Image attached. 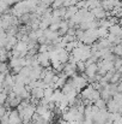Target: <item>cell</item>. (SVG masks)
I'll return each mask as SVG.
<instances>
[{
	"label": "cell",
	"mask_w": 122,
	"mask_h": 124,
	"mask_svg": "<svg viewBox=\"0 0 122 124\" xmlns=\"http://www.w3.org/2000/svg\"><path fill=\"white\" fill-rule=\"evenodd\" d=\"M93 105L98 108V110H107V101L103 99H98L97 101L93 102Z\"/></svg>",
	"instance_id": "obj_3"
},
{
	"label": "cell",
	"mask_w": 122,
	"mask_h": 124,
	"mask_svg": "<svg viewBox=\"0 0 122 124\" xmlns=\"http://www.w3.org/2000/svg\"><path fill=\"white\" fill-rule=\"evenodd\" d=\"M8 123L10 124H20L22 123V118H20V115L17 110L14 111H11L8 113Z\"/></svg>",
	"instance_id": "obj_1"
},
{
	"label": "cell",
	"mask_w": 122,
	"mask_h": 124,
	"mask_svg": "<svg viewBox=\"0 0 122 124\" xmlns=\"http://www.w3.org/2000/svg\"><path fill=\"white\" fill-rule=\"evenodd\" d=\"M91 12H92V15H93V17L96 18V19H104L105 17H107V11L102 7V6H98V7H96V8H93V10H91Z\"/></svg>",
	"instance_id": "obj_2"
},
{
	"label": "cell",
	"mask_w": 122,
	"mask_h": 124,
	"mask_svg": "<svg viewBox=\"0 0 122 124\" xmlns=\"http://www.w3.org/2000/svg\"><path fill=\"white\" fill-rule=\"evenodd\" d=\"M85 69H86V65H85L84 62H78L77 63V72H83L84 74Z\"/></svg>",
	"instance_id": "obj_4"
}]
</instances>
